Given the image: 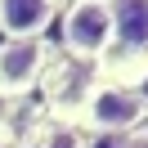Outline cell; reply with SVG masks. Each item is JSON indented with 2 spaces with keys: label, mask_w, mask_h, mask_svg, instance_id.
<instances>
[{
  "label": "cell",
  "mask_w": 148,
  "mask_h": 148,
  "mask_svg": "<svg viewBox=\"0 0 148 148\" xmlns=\"http://www.w3.org/2000/svg\"><path fill=\"white\" fill-rule=\"evenodd\" d=\"M54 63L45 40H5L0 45V94H27L32 85L45 76V67Z\"/></svg>",
  "instance_id": "cell-3"
},
{
  "label": "cell",
  "mask_w": 148,
  "mask_h": 148,
  "mask_svg": "<svg viewBox=\"0 0 148 148\" xmlns=\"http://www.w3.org/2000/svg\"><path fill=\"white\" fill-rule=\"evenodd\" d=\"M54 5H67V0H54Z\"/></svg>",
  "instance_id": "cell-8"
},
{
  "label": "cell",
  "mask_w": 148,
  "mask_h": 148,
  "mask_svg": "<svg viewBox=\"0 0 148 148\" xmlns=\"http://www.w3.org/2000/svg\"><path fill=\"white\" fill-rule=\"evenodd\" d=\"M90 135H135L139 126L148 121V94L135 90V85H121V81H99L85 90V103L76 112Z\"/></svg>",
  "instance_id": "cell-1"
},
{
  "label": "cell",
  "mask_w": 148,
  "mask_h": 148,
  "mask_svg": "<svg viewBox=\"0 0 148 148\" xmlns=\"http://www.w3.org/2000/svg\"><path fill=\"white\" fill-rule=\"evenodd\" d=\"M81 148H135V135H81Z\"/></svg>",
  "instance_id": "cell-7"
},
{
  "label": "cell",
  "mask_w": 148,
  "mask_h": 148,
  "mask_svg": "<svg viewBox=\"0 0 148 148\" xmlns=\"http://www.w3.org/2000/svg\"><path fill=\"white\" fill-rule=\"evenodd\" d=\"M112 54H148V0H108Z\"/></svg>",
  "instance_id": "cell-5"
},
{
  "label": "cell",
  "mask_w": 148,
  "mask_h": 148,
  "mask_svg": "<svg viewBox=\"0 0 148 148\" xmlns=\"http://www.w3.org/2000/svg\"><path fill=\"white\" fill-rule=\"evenodd\" d=\"M58 36L72 63H103L112 54V14L108 0H67L63 18H58Z\"/></svg>",
  "instance_id": "cell-2"
},
{
  "label": "cell",
  "mask_w": 148,
  "mask_h": 148,
  "mask_svg": "<svg viewBox=\"0 0 148 148\" xmlns=\"http://www.w3.org/2000/svg\"><path fill=\"white\" fill-rule=\"evenodd\" d=\"M45 148H81V130L76 126H49L45 130Z\"/></svg>",
  "instance_id": "cell-6"
},
{
  "label": "cell",
  "mask_w": 148,
  "mask_h": 148,
  "mask_svg": "<svg viewBox=\"0 0 148 148\" xmlns=\"http://www.w3.org/2000/svg\"><path fill=\"white\" fill-rule=\"evenodd\" d=\"M58 18L54 0H0V32L9 40H40Z\"/></svg>",
  "instance_id": "cell-4"
}]
</instances>
